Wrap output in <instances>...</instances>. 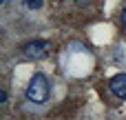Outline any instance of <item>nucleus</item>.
<instances>
[{
    "label": "nucleus",
    "mask_w": 126,
    "mask_h": 120,
    "mask_svg": "<svg viewBox=\"0 0 126 120\" xmlns=\"http://www.w3.org/2000/svg\"><path fill=\"white\" fill-rule=\"evenodd\" d=\"M27 98L31 102H35V105L47 102V98H49V82H47V78L42 73H35L31 78V82L27 87Z\"/></svg>",
    "instance_id": "1"
},
{
    "label": "nucleus",
    "mask_w": 126,
    "mask_h": 120,
    "mask_svg": "<svg viewBox=\"0 0 126 120\" xmlns=\"http://www.w3.org/2000/svg\"><path fill=\"white\" fill-rule=\"evenodd\" d=\"M22 51H24L27 58L40 60V58H44V56L51 51V42H47V40H33V42H27V45L22 47Z\"/></svg>",
    "instance_id": "2"
},
{
    "label": "nucleus",
    "mask_w": 126,
    "mask_h": 120,
    "mask_svg": "<svg viewBox=\"0 0 126 120\" xmlns=\"http://www.w3.org/2000/svg\"><path fill=\"white\" fill-rule=\"evenodd\" d=\"M122 22H124V27H126V9L122 11Z\"/></svg>",
    "instance_id": "5"
},
{
    "label": "nucleus",
    "mask_w": 126,
    "mask_h": 120,
    "mask_svg": "<svg viewBox=\"0 0 126 120\" xmlns=\"http://www.w3.org/2000/svg\"><path fill=\"white\" fill-rule=\"evenodd\" d=\"M24 4H27L29 9H40V7H42V0H24Z\"/></svg>",
    "instance_id": "4"
},
{
    "label": "nucleus",
    "mask_w": 126,
    "mask_h": 120,
    "mask_svg": "<svg viewBox=\"0 0 126 120\" xmlns=\"http://www.w3.org/2000/svg\"><path fill=\"white\" fill-rule=\"evenodd\" d=\"M109 87H111V91H113L117 98L126 100V76H124V73L113 76V78H111V82H109Z\"/></svg>",
    "instance_id": "3"
}]
</instances>
